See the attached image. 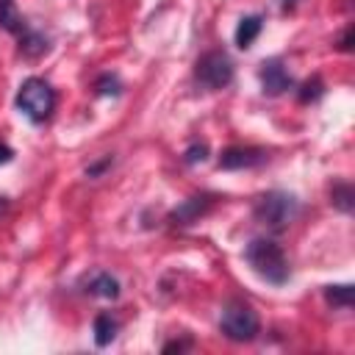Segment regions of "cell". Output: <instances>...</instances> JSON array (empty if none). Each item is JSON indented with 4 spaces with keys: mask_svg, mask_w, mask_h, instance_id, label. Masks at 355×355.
Here are the masks:
<instances>
[{
    "mask_svg": "<svg viewBox=\"0 0 355 355\" xmlns=\"http://www.w3.org/2000/svg\"><path fill=\"white\" fill-rule=\"evenodd\" d=\"M189 347V341H172V344H164V352H172V349H183Z\"/></svg>",
    "mask_w": 355,
    "mask_h": 355,
    "instance_id": "ffe728a7",
    "label": "cell"
},
{
    "mask_svg": "<svg viewBox=\"0 0 355 355\" xmlns=\"http://www.w3.org/2000/svg\"><path fill=\"white\" fill-rule=\"evenodd\" d=\"M17 108L31 122H44L55 108V92L42 78H28L17 92Z\"/></svg>",
    "mask_w": 355,
    "mask_h": 355,
    "instance_id": "3957f363",
    "label": "cell"
},
{
    "mask_svg": "<svg viewBox=\"0 0 355 355\" xmlns=\"http://www.w3.org/2000/svg\"><path fill=\"white\" fill-rule=\"evenodd\" d=\"M89 294H97V297H105V300H116L119 297V283H116V277L100 272L97 277H92Z\"/></svg>",
    "mask_w": 355,
    "mask_h": 355,
    "instance_id": "7c38bea8",
    "label": "cell"
},
{
    "mask_svg": "<svg viewBox=\"0 0 355 355\" xmlns=\"http://www.w3.org/2000/svg\"><path fill=\"white\" fill-rule=\"evenodd\" d=\"M352 286L349 283H344V286H327L324 288V297H327V302L330 305H336V308H352Z\"/></svg>",
    "mask_w": 355,
    "mask_h": 355,
    "instance_id": "9a60e30c",
    "label": "cell"
},
{
    "mask_svg": "<svg viewBox=\"0 0 355 355\" xmlns=\"http://www.w3.org/2000/svg\"><path fill=\"white\" fill-rule=\"evenodd\" d=\"M219 330L230 341H252L261 330V322H258V313L252 311V305H247L244 300H230L222 308Z\"/></svg>",
    "mask_w": 355,
    "mask_h": 355,
    "instance_id": "277c9868",
    "label": "cell"
},
{
    "mask_svg": "<svg viewBox=\"0 0 355 355\" xmlns=\"http://www.w3.org/2000/svg\"><path fill=\"white\" fill-rule=\"evenodd\" d=\"M205 153H208V147L205 144H194V147H189L186 150V164H197V161H205Z\"/></svg>",
    "mask_w": 355,
    "mask_h": 355,
    "instance_id": "e0dca14e",
    "label": "cell"
},
{
    "mask_svg": "<svg viewBox=\"0 0 355 355\" xmlns=\"http://www.w3.org/2000/svg\"><path fill=\"white\" fill-rule=\"evenodd\" d=\"M11 155H14V153H11V147L0 141V164H8V161H11Z\"/></svg>",
    "mask_w": 355,
    "mask_h": 355,
    "instance_id": "ac0fdd59",
    "label": "cell"
},
{
    "mask_svg": "<svg viewBox=\"0 0 355 355\" xmlns=\"http://www.w3.org/2000/svg\"><path fill=\"white\" fill-rule=\"evenodd\" d=\"M194 78L208 92L225 89L233 80V61H230V55L225 50H208V53H202L197 58V64H194Z\"/></svg>",
    "mask_w": 355,
    "mask_h": 355,
    "instance_id": "5b68a950",
    "label": "cell"
},
{
    "mask_svg": "<svg viewBox=\"0 0 355 355\" xmlns=\"http://www.w3.org/2000/svg\"><path fill=\"white\" fill-rule=\"evenodd\" d=\"M244 261L252 266L255 275H261L266 283H286L288 280V261L286 252L280 250V244H275L272 239H252L244 250Z\"/></svg>",
    "mask_w": 355,
    "mask_h": 355,
    "instance_id": "6da1fadb",
    "label": "cell"
},
{
    "mask_svg": "<svg viewBox=\"0 0 355 355\" xmlns=\"http://www.w3.org/2000/svg\"><path fill=\"white\" fill-rule=\"evenodd\" d=\"M261 161H266V150H261V147H227L219 155L222 169H247Z\"/></svg>",
    "mask_w": 355,
    "mask_h": 355,
    "instance_id": "8992f818",
    "label": "cell"
},
{
    "mask_svg": "<svg viewBox=\"0 0 355 355\" xmlns=\"http://www.w3.org/2000/svg\"><path fill=\"white\" fill-rule=\"evenodd\" d=\"M0 28L8 31V33H17V36H22V33L28 31V25H25V19L19 17L14 0H0Z\"/></svg>",
    "mask_w": 355,
    "mask_h": 355,
    "instance_id": "9c48e42d",
    "label": "cell"
},
{
    "mask_svg": "<svg viewBox=\"0 0 355 355\" xmlns=\"http://www.w3.org/2000/svg\"><path fill=\"white\" fill-rule=\"evenodd\" d=\"M214 205V197L211 194H194V197H189V200H183L172 214H169V222L172 225H191V222H197L208 208Z\"/></svg>",
    "mask_w": 355,
    "mask_h": 355,
    "instance_id": "52a82bcc",
    "label": "cell"
},
{
    "mask_svg": "<svg viewBox=\"0 0 355 355\" xmlns=\"http://www.w3.org/2000/svg\"><path fill=\"white\" fill-rule=\"evenodd\" d=\"M47 50V39L42 36V33H36V31H25L22 36H19V53L22 55H28V58H36V55H42Z\"/></svg>",
    "mask_w": 355,
    "mask_h": 355,
    "instance_id": "4fadbf2b",
    "label": "cell"
},
{
    "mask_svg": "<svg viewBox=\"0 0 355 355\" xmlns=\"http://www.w3.org/2000/svg\"><path fill=\"white\" fill-rule=\"evenodd\" d=\"M330 200H333V205H336L338 211L349 214V211H352V205H355V191H352V186H349V183H336V186H333V191H330Z\"/></svg>",
    "mask_w": 355,
    "mask_h": 355,
    "instance_id": "5bb4252c",
    "label": "cell"
},
{
    "mask_svg": "<svg viewBox=\"0 0 355 355\" xmlns=\"http://www.w3.org/2000/svg\"><path fill=\"white\" fill-rule=\"evenodd\" d=\"M252 214L261 225L272 227V230H283L288 222H294V216L300 214V202L294 194L286 191H266L255 200Z\"/></svg>",
    "mask_w": 355,
    "mask_h": 355,
    "instance_id": "7a4b0ae2",
    "label": "cell"
},
{
    "mask_svg": "<svg viewBox=\"0 0 355 355\" xmlns=\"http://www.w3.org/2000/svg\"><path fill=\"white\" fill-rule=\"evenodd\" d=\"M319 94H322V80H319V78H311V80H305V83H302L300 100H302V103H308V100H316Z\"/></svg>",
    "mask_w": 355,
    "mask_h": 355,
    "instance_id": "2e32d148",
    "label": "cell"
},
{
    "mask_svg": "<svg viewBox=\"0 0 355 355\" xmlns=\"http://www.w3.org/2000/svg\"><path fill=\"white\" fill-rule=\"evenodd\" d=\"M258 75H261V86L266 94H283L286 89H291V75L286 72V67L277 58L263 61Z\"/></svg>",
    "mask_w": 355,
    "mask_h": 355,
    "instance_id": "ba28073f",
    "label": "cell"
},
{
    "mask_svg": "<svg viewBox=\"0 0 355 355\" xmlns=\"http://www.w3.org/2000/svg\"><path fill=\"white\" fill-rule=\"evenodd\" d=\"M261 28H263V19H261L258 14H252V17H244V19L239 22V28H236V44H239L241 50H247V47H250V44L258 39Z\"/></svg>",
    "mask_w": 355,
    "mask_h": 355,
    "instance_id": "30bf717a",
    "label": "cell"
},
{
    "mask_svg": "<svg viewBox=\"0 0 355 355\" xmlns=\"http://www.w3.org/2000/svg\"><path fill=\"white\" fill-rule=\"evenodd\" d=\"M349 42H352V31H344V36H341L338 47H341V50H349Z\"/></svg>",
    "mask_w": 355,
    "mask_h": 355,
    "instance_id": "d6986e66",
    "label": "cell"
},
{
    "mask_svg": "<svg viewBox=\"0 0 355 355\" xmlns=\"http://www.w3.org/2000/svg\"><path fill=\"white\" fill-rule=\"evenodd\" d=\"M116 319H111V313H97L94 316V344L97 347H108L116 338Z\"/></svg>",
    "mask_w": 355,
    "mask_h": 355,
    "instance_id": "8fae6325",
    "label": "cell"
}]
</instances>
